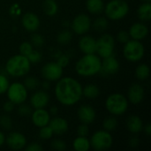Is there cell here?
<instances>
[{
  "mask_svg": "<svg viewBox=\"0 0 151 151\" xmlns=\"http://www.w3.org/2000/svg\"><path fill=\"white\" fill-rule=\"evenodd\" d=\"M55 96L64 106H73L82 97V86L73 77H61L55 86Z\"/></svg>",
  "mask_w": 151,
  "mask_h": 151,
  "instance_id": "1",
  "label": "cell"
},
{
  "mask_svg": "<svg viewBox=\"0 0 151 151\" xmlns=\"http://www.w3.org/2000/svg\"><path fill=\"white\" fill-rule=\"evenodd\" d=\"M102 65L101 58L96 53L84 54L75 64V71L81 77H92L99 73Z\"/></svg>",
  "mask_w": 151,
  "mask_h": 151,
  "instance_id": "2",
  "label": "cell"
},
{
  "mask_svg": "<svg viewBox=\"0 0 151 151\" xmlns=\"http://www.w3.org/2000/svg\"><path fill=\"white\" fill-rule=\"evenodd\" d=\"M30 69V61L26 56L21 54H17L9 58L5 64V71L7 74L14 78H20L27 75Z\"/></svg>",
  "mask_w": 151,
  "mask_h": 151,
  "instance_id": "3",
  "label": "cell"
},
{
  "mask_svg": "<svg viewBox=\"0 0 151 151\" xmlns=\"http://www.w3.org/2000/svg\"><path fill=\"white\" fill-rule=\"evenodd\" d=\"M127 98L120 93H113L108 96L105 100V108L113 116H121L128 109Z\"/></svg>",
  "mask_w": 151,
  "mask_h": 151,
  "instance_id": "4",
  "label": "cell"
},
{
  "mask_svg": "<svg viewBox=\"0 0 151 151\" xmlns=\"http://www.w3.org/2000/svg\"><path fill=\"white\" fill-rule=\"evenodd\" d=\"M129 9V4L126 0H111L104 4V12L107 19L120 20L128 14Z\"/></svg>",
  "mask_w": 151,
  "mask_h": 151,
  "instance_id": "5",
  "label": "cell"
},
{
  "mask_svg": "<svg viewBox=\"0 0 151 151\" xmlns=\"http://www.w3.org/2000/svg\"><path fill=\"white\" fill-rule=\"evenodd\" d=\"M123 55L129 62H139L145 55V47L141 41L130 39L128 42L124 43Z\"/></svg>",
  "mask_w": 151,
  "mask_h": 151,
  "instance_id": "6",
  "label": "cell"
},
{
  "mask_svg": "<svg viewBox=\"0 0 151 151\" xmlns=\"http://www.w3.org/2000/svg\"><path fill=\"white\" fill-rule=\"evenodd\" d=\"M90 148L96 151L110 150L113 144V138L110 132L106 130H97L95 132L90 140Z\"/></svg>",
  "mask_w": 151,
  "mask_h": 151,
  "instance_id": "7",
  "label": "cell"
},
{
  "mask_svg": "<svg viewBox=\"0 0 151 151\" xmlns=\"http://www.w3.org/2000/svg\"><path fill=\"white\" fill-rule=\"evenodd\" d=\"M6 95L8 100L12 101L15 105H19L26 102L28 95V90L21 82H13L9 85Z\"/></svg>",
  "mask_w": 151,
  "mask_h": 151,
  "instance_id": "8",
  "label": "cell"
},
{
  "mask_svg": "<svg viewBox=\"0 0 151 151\" xmlns=\"http://www.w3.org/2000/svg\"><path fill=\"white\" fill-rule=\"evenodd\" d=\"M115 49V38L110 34H104L96 40V53L101 58L113 55Z\"/></svg>",
  "mask_w": 151,
  "mask_h": 151,
  "instance_id": "9",
  "label": "cell"
},
{
  "mask_svg": "<svg viewBox=\"0 0 151 151\" xmlns=\"http://www.w3.org/2000/svg\"><path fill=\"white\" fill-rule=\"evenodd\" d=\"M41 73L42 78L50 82L58 81L63 76L64 68L57 61H50L42 67Z\"/></svg>",
  "mask_w": 151,
  "mask_h": 151,
  "instance_id": "10",
  "label": "cell"
},
{
  "mask_svg": "<svg viewBox=\"0 0 151 151\" xmlns=\"http://www.w3.org/2000/svg\"><path fill=\"white\" fill-rule=\"evenodd\" d=\"M91 24L92 21L89 16L85 13H81L75 16L73 19L71 23V28L76 35H83L89 31L91 28Z\"/></svg>",
  "mask_w": 151,
  "mask_h": 151,
  "instance_id": "11",
  "label": "cell"
},
{
  "mask_svg": "<svg viewBox=\"0 0 151 151\" xmlns=\"http://www.w3.org/2000/svg\"><path fill=\"white\" fill-rule=\"evenodd\" d=\"M119 67L120 65L119 60L113 55H111L103 58L99 73L104 77L111 76L118 73V72L119 71Z\"/></svg>",
  "mask_w": 151,
  "mask_h": 151,
  "instance_id": "12",
  "label": "cell"
},
{
  "mask_svg": "<svg viewBox=\"0 0 151 151\" xmlns=\"http://www.w3.org/2000/svg\"><path fill=\"white\" fill-rule=\"evenodd\" d=\"M5 143L12 150H21L27 145V139L21 133L11 132L5 137Z\"/></svg>",
  "mask_w": 151,
  "mask_h": 151,
  "instance_id": "13",
  "label": "cell"
},
{
  "mask_svg": "<svg viewBox=\"0 0 151 151\" xmlns=\"http://www.w3.org/2000/svg\"><path fill=\"white\" fill-rule=\"evenodd\" d=\"M145 96L144 88L139 83H133L127 90V100L132 104L137 105L140 104Z\"/></svg>",
  "mask_w": 151,
  "mask_h": 151,
  "instance_id": "14",
  "label": "cell"
},
{
  "mask_svg": "<svg viewBox=\"0 0 151 151\" xmlns=\"http://www.w3.org/2000/svg\"><path fill=\"white\" fill-rule=\"evenodd\" d=\"M78 119L79 120L87 125L92 124L96 118V112L94 107H92L89 104H82L79 107L77 111Z\"/></svg>",
  "mask_w": 151,
  "mask_h": 151,
  "instance_id": "15",
  "label": "cell"
},
{
  "mask_svg": "<svg viewBox=\"0 0 151 151\" xmlns=\"http://www.w3.org/2000/svg\"><path fill=\"white\" fill-rule=\"evenodd\" d=\"M30 105L33 109L45 108L50 102V95L46 90L35 91L29 99Z\"/></svg>",
  "mask_w": 151,
  "mask_h": 151,
  "instance_id": "16",
  "label": "cell"
},
{
  "mask_svg": "<svg viewBox=\"0 0 151 151\" xmlns=\"http://www.w3.org/2000/svg\"><path fill=\"white\" fill-rule=\"evenodd\" d=\"M21 24L22 27L28 32H36L41 25V21L39 17L31 12H26L21 18Z\"/></svg>",
  "mask_w": 151,
  "mask_h": 151,
  "instance_id": "17",
  "label": "cell"
},
{
  "mask_svg": "<svg viewBox=\"0 0 151 151\" xmlns=\"http://www.w3.org/2000/svg\"><path fill=\"white\" fill-rule=\"evenodd\" d=\"M30 116L34 126L39 128L49 125V122L50 120V114L44 108L34 109Z\"/></svg>",
  "mask_w": 151,
  "mask_h": 151,
  "instance_id": "18",
  "label": "cell"
},
{
  "mask_svg": "<svg viewBox=\"0 0 151 151\" xmlns=\"http://www.w3.org/2000/svg\"><path fill=\"white\" fill-rule=\"evenodd\" d=\"M128 33L131 39L142 41L145 39L146 36L148 35L149 28L144 24V22H135L130 27Z\"/></svg>",
  "mask_w": 151,
  "mask_h": 151,
  "instance_id": "19",
  "label": "cell"
},
{
  "mask_svg": "<svg viewBox=\"0 0 151 151\" xmlns=\"http://www.w3.org/2000/svg\"><path fill=\"white\" fill-rule=\"evenodd\" d=\"M79 48L83 54H93L96 53V40L88 35H83L78 42Z\"/></svg>",
  "mask_w": 151,
  "mask_h": 151,
  "instance_id": "20",
  "label": "cell"
},
{
  "mask_svg": "<svg viewBox=\"0 0 151 151\" xmlns=\"http://www.w3.org/2000/svg\"><path fill=\"white\" fill-rule=\"evenodd\" d=\"M49 127L51 128L54 134L61 135L68 131L69 124L68 121L64 118L54 117L53 119H50L49 122Z\"/></svg>",
  "mask_w": 151,
  "mask_h": 151,
  "instance_id": "21",
  "label": "cell"
},
{
  "mask_svg": "<svg viewBox=\"0 0 151 151\" xmlns=\"http://www.w3.org/2000/svg\"><path fill=\"white\" fill-rule=\"evenodd\" d=\"M143 127L142 119L137 115H131L127 119V128L134 134H140L143 130Z\"/></svg>",
  "mask_w": 151,
  "mask_h": 151,
  "instance_id": "22",
  "label": "cell"
},
{
  "mask_svg": "<svg viewBox=\"0 0 151 151\" xmlns=\"http://www.w3.org/2000/svg\"><path fill=\"white\" fill-rule=\"evenodd\" d=\"M86 8L91 14H101L104 9V0H87Z\"/></svg>",
  "mask_w": 151,
  "mask_h": 151,
  "instance_id": "23",
  "label": "cell"
},
{
  "mask_svg": "<svg viewBox=\"0 0 151 151\" xmlns=\"http://www.w3.org/2000/svg\"><path fill=\"white\" fill-rule=\"evenodd\" d=\"M138 18L142 21H150L151 19V3L144 2L142 3L137 10Z\"/></svg>",
  "mask_w": 151,
  "mask_h": 151,
  "instance_id": "24",
  "label": "cell"
},
{
  "mask_svg": "<svg viewBox=\"0 0 151 151\" xmlns=\"http://www.w3.org/2000/svg\"><path fill=\"white\" fill-rule=\"evenodd\" d=\"M73 148L75 151H88L90 150V142L87 137L78 136L73 142Z\"/></svg>",
  "mask_w": 151,
  "mask_h": 151,
  "instance_id": "25",
  "label": "cell"
},
{
  "mask_svg": "<svg viewBox=\"0 0 151 151\" xmlns=\"http://www.w3.org/2000/svg\"><path fill=\"white\" fill-rule=\"evenodd\" d=\"M42 10L47 16L53 17L58 12V4L56 0H44L42 4Z\"/></svg>",
  "mask_w": 151,
  "mask_h": 151,
  "instance_id": "26",
  "label": "cell"
},
{
  "mask_svg": "<svg viewBox=\"0 0 151 151\" xmlns=\"http://www.w3.org/2000/svg\"><path fill=\"white\" fill-rule=\"evenodd\" d=\"M100 95V89L96 84H88L82 88V96L88 99H95Z\"/></svg>",
  "mask_w": 151,
  "mask_h": 151,
  "instance_id": "27",
  "label": "cell"
},
{
  "mask_svg": "<svg viewBox=\"0 0 151 151\" xmlns=\"http://www.w3.org/2000/svg\"><path fill=\"white\" fill-rule=\"evenodd\" d=\"M135 77L141 81H146L150 74V68L147 64H141L135 68Z\"/></svg>",
  "mask_w": 151,
  "mask_h": 151,
  "instance_id": "28",
  "label": "cell"
},
{
  "mask_svg": "<svg viewBox=\"0 0 151 151\" xmlns=\"http://www.w3.org/2000/svg\"><path fill=\"white\" fill-rule=\"evenodd\" d=\"M91 27H93V28L97 32H104L109 27V22L107 18L98 17L91 24Z\"/></svg>",
  "mask_w": 151,
  "mask_h": 151,
  "instance_id": "29",
  "label": "cell"
},
{
  "mask_svg": "<svg viewBox=\"0 0 151 151\" xmlns=\"http://www.w3.org/2000/svg\"><path fill=\"white\" fill-rule=\"evenodd\" d=\"M118 119H116V117L112 116H109L106 119H104V122H103V127L104 130L108 131V132H113L116 130V128L118 127Z\"/></svg>",
  "mask_w": 151,
  "mask_h": 151,
  "instance_id": "30",
  "label": "cell"
},
{
  "mask_svg": "<svg viewBox=\"0 0 151 151\" xmlns=\"http://www.w3.org/2000/svg\"><path fill=\"white\" fill-rule=\"evenodd\" d=\"M73 38V34L70 30L68 29H64L62 31H60L58 35H57V42L59 44L65 45V44H68Z\"/></svg>",
  "mask_w": 151,
  "mask_h": 151,
  "instance_id": "31",
  "label": "cell"
},
{
  "mask_svg": "<svg viewBox=\"0 0 151 151\" xmlns=\"http://www.w3.org/2000/svg\"><path fill=\"white\" fill-rule=\"evenodd\" d=\"M30 42L34 47L41 48L45 43V39L41 34L36 33V32H33V34L30 36Z\"/></svg>",
  "mask_w": 151,
  "mask_h": 151,
  "instance_id": "32",
  "label": "cell"
},
{
  "mask_svg": "<svg viewBox=\"0 0 151 151\" xmlns=\"http://www.w3.org/2000/svg\"><path fill=\"white\" fill-rule=\"evenodd\" d=\"M23 84L27 90H35L39 86V81L35 76H28L25 79Z\"/></svg>",
  "mask_w": 151,
  "mask_h": 151,
  "instance_id": "33",
  "label": "cell"
},
{
  "mask_svg": "<svg viewBox=\"0 0 151 151\" xmlns=\"http://www.w3.org/2000/svg\"><path fill=\"white\" fill-rule=\"evenodd\" d=\"M53 132L51 130V128L49 127V125L47 126H44L42 127H40V130H39V136L42 140H44V141H47V140H50L51 139L52 135H53Z\"/></svg>",
  "mask_w": 151,
  "mask_h": 151,
  "instance_id": "34",
  "label": "cell"
},
{
  "mask_svg": "<svg viewBox=\"0 0 151 151\" xmlns=\"http://www.w3.org/2000/svg\"><path fill=\"white\" fill-rule=\"evenodd\" d=\"M34 50V46L31 44L30 42H21V44L19 45V54L27 57Z\"/></svg>",
  "mask_w": 151,
  "mask_h": 151,
  "instance_id": "35",
  "label": "cell"
},
{
  "mask_svg": "<svg viewBox=\"0 0 151 151\" xmlns=\"http://www.w3.org/2000/svg\"><path fill=\"white\" fill-rule=\"evenodd\" d=\"M0 127L5 130H10L12 127V119L10 116L4 114L0 116Z\"/></svg>",
  "mask_w": 151,
  "mask_h": 151,
  "instance_id": "36",
  "label": "cell"
},
{
  "mask_svg": "<svg viewBox=\"0 0 151 151\" xmlns=\"http://www.w3.org/2000/svg\"><path fill=\"white\" fill-rule=\"evenodd\" d=\"M32 111H33V108L31 107V105L25 104L24 103L19 105L18 113L21 117H29L31 115Z\"/></svg>",
  "mask_w": 151,
  "mask_h": 151,
  "instance_id": "37",
  "label": "cell"
},
{
  "mask_svg": "<svg viewBox=\"0 0 151 151\" xmlns=\"http://www.w3.org/2000/svg\"><path fill=\"white\" fill-rule=\"evenodd\" d=\"M28 58V60L30 61L31 64H36V63H39L41 62L42 58V53L36 50H33V51L27 57Z\"/></svg>",
  "mask_w": 151,
  "mask_h": 151,
  "instance_id": "38",
  "label": "cell"
},
{
  "mask_svg": "<svg viewBox=\"0 0 151 151\" xmlns=\"http://www.w3.org/2000/svg\"><path fill=\"white\" fill-rule=\"evenodd\" d=\"M50 146L53 150L58 151H64L66 150V144L64 141L60 139H55L51 142Z\"/></svg>",
  "mask_w": 151,
  "mask_h": 151,
  "instance_id": "39",
  "label": "cell"
},
{
  "mask_svg": "<svg viewBox=\"0 0 151 151\" xmlns=\"http://www.w3.org/2000/svg\"><path fill=\"white\" fill-rule=\"evenodd\" d=\"M9 85H10V82L6 75L0 73V95H3L6 92Z\"/></svg>",
  "mask_w": 151,
  "mask_h": 151,
  "instance_id": "40",
  "label": "cell"
},
{
  "mask_svg": "<svg viewBox=\"0 0 151 151\" xmlns=\"http://www.w3.org/2000/svg\"><path fill=\"white\" fill-rule=\"evenodd\" d=\"M130 39H131V38H130L129 33H128V31H127V30H120V31L118 33V35H117V40H118L120 43H122V44L126 43V42H128Z\"/></svg>",
  "mask_w": 151,
  "mask_h": 151,
  "instance_id": "41",
  "label": "cell"
},
{
  "mask_svg": "<svg viewBox=\"0 0 151 151\" xmlns=\"http://www.w3.org/2000/svg\"><path fill=\"white\" fill-rule=\"evenodd\" d=\"M89 134V127L88 125L81 123L78 127H77V134L78 136H82V137H87Z\"/></svg>",
  "mask_w": 151,
  "mask_h": 151,
  "instance_id": "42",
  "label": "cell"
},
{
  "mask_svg": "<svg viewBox=\"0 0 151 151\" xmlns=\"http://www.w3.org/2000/svg\"><path fill=\"white\" fill-rule=\"evenodd\" d=\"M57 62H58L63 68H65V66L68 65V64H69V62H70V57H69L67 54H61V55L58 58Z\"/></svg>",
  "mask_w": 151,
  "mask_h": 151,
  "instance_id": "43",
  "label": "cell"
},
{
  "mask_svg": "<svg viewBox=\"0 0 151 151\" xmlns=\"http://www.w3.org/2000/svg\"><path fill=\"white\" fill-rule=\"evenodd\" d=\"M24 149L26 151H42L43 150L42 145L37 142H32V143L28 144L27 146L26 145V147Z\"/></svg>",
  "mask_w": 151,
  "mask_h": 151,
  "instance_id": "44",
  "label": "cell"
},
{
  "mask_svg": "<svg viewBox=\"0 0 151 151\" xmlns=\"http://www.w3.org/2000/svg\"><path fill=\"white\" fill-rule=\"evenodd\" d=\"M14 108H15V104H14L12 101H10V100L6 101V102L4 104V105H3V109H4V111L6 113H10V112L13 111Z\"/></svg>",
  "mask_w": 151,
  "mask_h": 151,
  "instance_id": "45",
  "label": "cell"
},
{
  "mask_svg": "<svg viewBox=\"0 0 151 151\" xmlns=\"http://www.w3.org/2000/svg\"><path fill=\"white\" fill-rule=\"evenodd\" d=\"M10 13L12 16H16V15H19L20 14V9L19 7L18 4H13L11 8H10Z\"/></svg>",
  "mask_w": 151,
  "mask_h": 151,
  "instance_id": "46",
  "label": "cell"
},
{
  "mask_svg": "<svg viewBox=\"0 0 151 151\" xmlns=\"http://www.w3.org/2000/svg\"><path fill=\"white\" fill-rule=\"evenodd\" d=\"M139 143H140V140H139V138H137L136 136H134V137H132V138L129 140V145H130L131 147H133V148L137 147V146L139 145Z\"/></svg>",
  "mask_w": 151,
  "mask_h": 151,
  "instance_id": "47",
  "label": "cell"
},
{
  "mask_svg": "<svg viewBox=\"0 0 151 151\" xmlns=\"http://www.w3.org/2000/svg\"><path fill=\"white\" fill-rule=\"evenodd\" d=\"M49 113L50 114V116L52 115V116H57L58 115V108L57 107V106H51L50 108V111H49Z\"/></svg>",
  "mask_w": 151,
  "mask_h": 151,
  "instance_id": "48",
  "label": "cell"
},
{
  "mask_svg": "<svg viewBox=\"0 0 151 151\" xmlns=\"http://www.w3.org/2000/svg\"><path fill=\"white\" fill-rule=\"evenodd\" d=\"M143 129H144V133L148 135V136H150L151 135V124L150 123H148L146 126L143 127Z\"/></svg>",
  "mask_w": 151,
  "mask_h": 151,
  "instance_id": "49",
  "label": "cell"
},
{
  "mask_svg": "<svg viewBox=\"0 0 151 151\" xmlns=\"http://www.w3.org/2000/svg\"><path fill=\"white\" fill-rule=\"evenodd\" d=\"M5 142V135L3 132L0 131V148L4 144Z\"/></svg>",
  "mask_w": 151,
  "mask_h": 151,
  "instance_id": "50",
  "label": "cell"
},
{
  "mask_svg": "<svg viewBox=\"0 0 151 151\" xmlns=\"http://www.w3.org/2000/svg\"><path fill=\"white\" fill-rule=\"evenodd\" d=\"M42 88H43L44 90L49 89V88H50V81H49L44 80V81H43V82L42 83Z\"/></svg>",
  "mask_w": 151,
  "mask_h": 151,
  "instance_id": "51",
  "label": "cell"
},
{
  "mask_svg": "<svg viewBox=\"0 0 151 151\" xmlns=\"http://www.w3.org/2000/svg\"><path fill=\"white\" fill-rule=\"evenodd\" d=\"M143 2H150L151 0H142Z\"/></svg>",
  "mask_w": 151,
  "mask_h": 151,
  "instance_id": "52",
  "label": "cell"
}]
</instances>
